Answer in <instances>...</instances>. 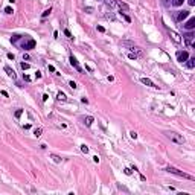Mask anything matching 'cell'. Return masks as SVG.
I'll return each instance as SVG.
<instances>
[{
	"mask_svg": "<svg viewBox=\"0 0 195 195\" xmlns=\"http://www.w3.org/2000/svg\"><path fill=\"white\" fill-rule=\"evenodd\" d=\"M166 172H169V174H174V175H178V177H183V178H188V180H191V182H194V180H195L194 175H191V174H186V172H183V171H180V169L174 168V166H168V168H166Z\"/></svg>",
	"mask_w": 195,
	"mask_h": 195,
	"instance_id": "cell-1",
	"label": "cell"
},
{
	"mask_svg": "<svg viewBox=\"0 0 195 195\" xmlns=\"http://www.w3.org/2000/svg\"><path fill=\"white\" fill-rule=\"evenodd\" d=\"M166 136H168V139H171L174 143H177V145H183L184 143V137H183V136L174 133V131H168Z\"/></svg>",
	"mask_w": 195,
	"mask_h": 195,
	"instance_id": "cell-2",
	"label": "cell"
},
{
	"mask_svg": "<svg viewBox=\"0 0 195 195\" xmlns=\"http://www.w3.org/2000/svg\"><path fill=\"white\" fill-rule=\"evenodd\" d=\"M34 47H35V40H32V38H28L26 41L22 43V49H24V50H31Z\"/></svg>",
	"mask_w": 195,
	"mask_h": 195,
	"instance_id": "cell-3",
	"label": "cell"
},
{
	"mask_svg": "<svg viewBox=\"0 0 195 195\" xmlns=\"http://www.w3.org/2000/svg\"><path fill=\"white\" fill-rule=\"evenodd\" d=\"M189 58V53L186 52V50H180V52H177V60L180 61V63H184Z\"/></svg>",
	"mask_w": 195,
	"mask_h": 195,
	"instance_id": "cell-4",
	"label": "cell"
},
{
	"mask_svg": "<svg viewBox=\"0 0 195 195\" xmlns=\"http://www.w3.org/2000/svg\"><path fill=\"white\" fill-rule=\"evenodd\" d=\"M69 61H70V64L75 67V70L76 72H82V69H81V66H79V63H78V60L73 55H70V58H69Z\"/></svg>",
	"mask_w": 195,
	"mask_h": 195,
	"instance_id": "cell-5",
	"label": "cell"
},
{
	"mask_svg": "<svg viewBox=\"0 0 195 195\" xmlns=\"http://www.w3.org/2000/svg\"><path fill=\"white\" fill-rule=\"evenodd\" d=\"M183 37H184V41H186V44L192 47V46H194V41H192V40H194V34L189 32V34H184Z\"/></svg>",
	"mask_w": 195,
	"mask_h": 195,
	"instance_id": "cell-6",
	"label": "cell"
},
{
	"mask_svg": "<svg viewBox=\"0 0 195 195\" xmlns=\"http://www.w3.org/2000/svg\"><path fill=\"white\" fill-rule=\"evenodd\" d=\"M140 82H142V84H145V85H148V87H154V89H159V85H155L154 82L149 79V78H140Z\"/></svg>",
	"mask_w": 195,
	"mask_h": 195,
	"instance_id": "cell-7",
	"label": "cell"
},
{
	"mask_svg": "<svg viewBox=\"0 0 195 195\" xmlns=\"http://www.w3.org/2000/svg\"><path fill=\"white\" fill-rule=\"evenodd\" d=\"M183 26L186 28V29H189V31H192V29L195 28V17H191V18H189V20L186 22V23L183 24Z\"/></svg>",
	"mask_w": 195,
	"mask_h": 195,
	"instance_id": "cell-8",
	"label": "cell"
},
{
	"mask_svg": "<svg viewBox=\"0 0 195 195\" xmlns=\"http://www.w3.org/2000/svg\"><path fill=\"white\" fill-rule=\"evenodd\" d=\"M5 72H6V73H8V75L11 76V78H14V79H15V78H17L15 72H14V70H12V69H11V67H9V66H5Z\"/></svg>",
	"mask_w": 195,
	"mask_h": 195,
	"instance_id": "cell-9",
	"label": "cell"
},
{
	"mask_svg": "<svg viewBox=\"0 0 195 195\" xmlns=\"http://www.w3.org/2000/svg\"><path fill=\"white\" fill-rule=\"evenodd\" d=\"M169 35L172 37V40H174L175 43H180V41H182V38H180V35H178L177 32H174V31H169Z\"/></svg>",
	"mask_w": 195,
	"mask_h": 195,
	"instance_id": "cell-10",
	"label": "cell"
},
{
	"mask_svg": "<svg viewBox=\"0 0 195 195\" xmlns=\"http://www.w3.org/2000/svg\"><path fill=\"white\" fill-rule=\"evenodd\" d=\"M186 17H189V11H182L178 14V17H177V20L178 22H182V20H184Z\"/></svg>",
	"mask_w": 195,
	"mask_h": 195,
	"instance_id": "cell-11",
	"label": "cell"
},
{
	"mask_svg": "<svg viewBox=\"0 0 195 195\" xmlns=\"http://www.w3.org/2000/svg\"><path fill=\"white\" fill-rule=\"evenodd\" d=\"M188 67H189V69H194V67H195V58H188Z\"/></svg>",
	"mask_w": 195,
	"mask_h": 195,
	"instance_id": "cell-12",
	"label": "cell"
},
{
	"mask_svg": "<svg viewBox=\"0 0 195 195\" xmlns=\"http://www.w3.org/2000/svg\"><path fill=\"white\" fill-rule=\"evenodd\" d=\"M93 120H95V119L91 118V116H87V118L84 119V122H85V125H87V126H91V124H93Z\"/></svg>",
	"mask_w": 195,
	"mask_h": 195,
	"instance_id": "cell-13",
	"label": "cell"
},
{
	"mask_svg": "<svg viewBox=\"0 0 195 195\" xmlns=\"http://www.w3.org/2000/svg\"><path fill=\"white\" fill-rule=\"evenodd\" d=\"M183 2L184 0H171V5H172V6H182Z\"/></svg>",
	"mask_w": 195,
	"mask_h": 195,
	"instance_id": "cell-14",
	"label": "cell"
},
{
	"mask_svg": "<svg viewBox=\"0 0 195 195\" xmlns=\"http://www.w3.org/2000/svg\"><path fill=\"white\" fill-rule=\"evenodd\" d=\"M56 98H58L60 101H66V99H67V98H66V93H63V91H60V93L56 95Z\"/></svg>",
	"mask_w": 195,
	"mask_h": 195,
	"instance_id": "cell-15",
	"label": "cell"
},
{
	"mask_svg": "<svg viewBox=\"0 0 195 195\" xmlns=\"http://www.w3.org/2000/svg\"><path fill=\"white\" fill-rule=\"evenodd\" d=\"M119 8H120V11H128V5H125L122 2H119Z\"/></svg>",
	"mask_w": 195,
	"mask_h": 195,
	"instance_id": "cell-16",
	"label": "cell"
},
{
	"mask_svg": "<svg viewBox=\"0 0 195 195\" xmlns=\"http://www.w3.org/2000/svg\"><path fill=\"white\" fill-rule=\"evenodd\" d=\"M41 133H43V130H41V128H37L35 131H34V134H35V137H40V136H41Z\"/></svg>",
	"mask_w": 195,
	"mask_h": 195,
	"instance_id": "cell-17",
	"label": "cell"
},
{
	"mask_svg": "<svg viewBox=\"0 0 195 195\" xmlns=\"http://www.w3.org/2000/svg\"><path fill=\"white\" fill-rule=\"evenodd\" d=\"M81 151L84 154H89V146H85V145H81Z\"/></svg>",
	"mask_w": 195,
	"mask_h": 195,
	"instance_id": "cell-18",
	"label": "cell"
},
{
	"mask_svg": "<svg viewBox=\"0 0 195 195\" xmlns=\"http://www.w3.org/2000/svg\"><path fill=\"white\" fill-rule=\"evenodd\" d=\"M52 159H53V162H56V163L61 162V157H58V155H55V154H52Z\"/></svg>",
	"mask_w": 195,
	"mask_h": 195,
	"instance_id": "cell-19",
	"label": "cell"
},
{
	"mask_svg": "<svg viewBox=\"0 0 195 195\" xmlns=\"http://www.w3.org/2000/svg\"><path fill=\"white\" fill-rule=\"evenodd\" d=\"M20 66H22V69H23V70H28V69H29V67H31V66H29V64H28V63H22V64H20Z\"/></svg>",
	"mask_w": 195,
	"mask_h": 195,
	"instance_id": "cell-20",
	"label": "cell"
},
{
	"mask_svg": "<svg viewBox=\"0 0 195 195\" xmlns=\"http://www.w3.org/2000/svg\"><path fill=\"white\" fill-rule=\"evenodd\" d=\"M22 114H23V110H22V108H18V110L15 111V118L18 119V118H20V116H22Z\"/></svg>",
	"mask_w": 195,
	"mask_h": 195,
	"instance_id": "cell-21",
	"label": "cell"
},
{
	"mask_svg": "<svg viewBox=\"0 0 195 195\" xmlns=\"http://www.w3.org/2000/svg\"><path fill=\"white\" fill-rule=\"evenodd\" d=\"M50 12H52V9H50V8H49V9H46V11L43 12V18H44V17H47V15H49V14H50Z\"/></svg>",
	"mask_w": 195,
	"mask_h": 195,
	"instance_id": "cell-22",
	"label": "cell"
},
{
	"mask_svg": "<svg viewBox=\"0 0 195 195\" xmlns=\"http://www.w3.org/2000/svg\"><path fill=\"white\" fill-rule=\"evenodd\" d=\"M5 12H6V14H12L14 11H12V8H11V6H8V8H5Z\"/></svg>",
	"mask_w": 195,
	"mask_h": 195,
	"instance_id": "cell-23",
	"label": "cell"
},
{
	"mask_svg": "<svg viewBox=\"0 0 195 195\" xmlns=\"http://www.w3.org/2000/svg\"><path fill=\"white\" fill-rule=\"evenodd\" d=\"M69 85L72 87V89H76V87H78V85H76V82H75V81H70V82H69Z\"/></svg>",
	"mask_w": 195,
	"mask_h": 195,
	"instance_id": "cell-24",
	"label": "cell"
},
{
	"mask_svg": "<svg viewBox=\"0 0 195 195\" xmlns=\"http://www.w3.org/2000/svg\"><path fill=\"white\" fill-rule=\"evenodd\" d=\"M64 34H66V35L69 37V38H73V37H72V34H70V31H69V29H64Z\"/></svg>",
	"mask_w": 195,
	"mask_h": 195,
	"instance_id": "cell-25",
	"label": "cell"
},
{
	"mask_svg": "<svg viewBox=\"0 0 195 195\" xmlns=\"http://www.w3.org/2000/svg\"><path fill=\"white\" fill-rule=\"evenodd\" d=\"M105 3L108 5V6H113V5H114V0H105Z\"/></svg>",
	"mask_w": 195,
	"mask_h": 195,
	"instance_id": "cell-26",
	"label": "cell"
},
{
	"mask_svg": "<svg viewBox=\"0 0 195 195\" xmlns=\"http://www.w3.org/2000/svg\"><path fill=\"white\" fill-rule=\"evenodd\" d=\"M124 172H125L126 175H131V169H130V168H125V169H124Z\"/></svg>",
	"mask_w": 195,
	"mask_h": 195,
	"instance_id": "cell-27",
	"label": "cell"
},
{
	"mask_svg": "<svg viewBox=\"0 0 195 195\" xmlns=\"http://www.w3.org/2000/svg\"><path fill=\"white\" fill-rule=\"evenodd\" d=\"M130 136H131V137H133V139H136V137H137V133H136V131H131V133H130Z\"/></svg>",
	"mask_w": 195,
	"mask_h": 195,
	"instance_id": "cell-28",
	"label": "cell"
},
{
	"mask_svg": "<svg viewBox=\"0 0 195 195\" xmlns=\"http://www.w3.org/2000/svg\"><path fill=\"white\" fill-rule=\"evenodd\" d=\"M188 3L191 5V6H194V5H195V0H188Z\"/></svg>",
	"mask_w": 195,
	"mask_h": 195,
	"instance_id": "cell-29",
	"label": "cell"
},
{
	"mask_svg": "<svg viewBox=\"0 0 195 195\" xmlns=\"http://www.w3.org/2000/svg\"><path fill=\"white\" fill-rule=\"evenodd\" d=\"M2 95H3L5 98H8V91H6V90H2Z\"/></svg>",
	"mask_w": 195,
	"mask_h": 195,
	"instance_id": "cell-30",
	"label": "cell"
},
{
	"mask_svg": "<svg viewBox=\"0 0 195 195\" xmlns=\"http://www.w3.org/2000/svg\"><path fill=\"white\" fill-rule=\"evenodd\" d=\"M93 162H95V163L99 162V157H98V155H95V157H93Z\"/></svg>",
	"mask_w": 195,
	"mask_h": 195,
	"instance_id": "cell-31",
	"label": "cell"
}]
</instances>
